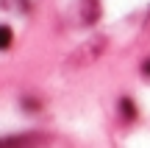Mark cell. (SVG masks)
Wrapping results in <instances>:
<instances>
[{
  "mask_svg": "<svg viewBox=\"0 0 150 148\" xmlns=\"http://www.w3.org/2000/svg\"><path fill=\"white\" fill-rule=\"evenodd\" d=\"M33 137H11V140H0V148H25Z\"/></svg>",
  "mask_w": 150,
  "mask_h": 148,
  "instance_id": "6da1fadb",
  "label": "cell"
},
{
  "mask_svg": "<svg viewBox=\"0 0 150 148\" xmlns=\"http://www.w3.org/2000/svg\"><path fill=\"white\" fill-rule=\"evenodd\" d=\"M11 45V28L8 25H0V50H6Z\"/></svg>",
  "mask_w": 150,
  "mask_h": 148,
  "instance_id": "7a4b0ae2",
  "label": "cell"
},
{
  "mask_svg": "<svg viewBox=\"0 0 150 148\" xmlns=\"http://www.w3.org/2000/svg\"><path fill=\"white\" fill-rule=\"evenodd\" d=\"M122 112H125V117H136V109H134V104L128 98H122Z\"/></svg>",
  "mask_w": 150,
  "mask_h": 148,
  "instance_id": "3957f363",
  "label": "cell"
},
{
  "mask_svg": "<svg viewBox=\"0 0 150 148\" xmlns=\"http://www.w3.org/2000/svg\"><path fill=\"white\" fill-rule=\"evenodd\" d=\"M142 70H145V76H150V59L145 61V64H142Z\"/></svg>",
  "mask_w": 150,
  "mask_h": 148,
  "instance_id": "277c9868",
  "label": "cell"
}]
</instances>
